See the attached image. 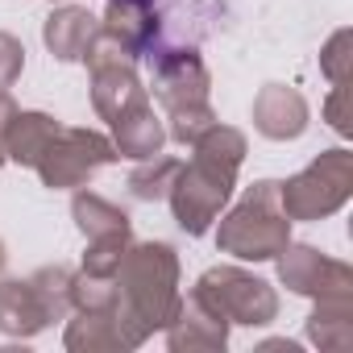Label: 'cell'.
<instances>
[{
  "label": "cell",
  "instance_id": "cell-1",
  "mask_svg": "<svg viewBox=\"0 0 353 353\" xmlns=\"http://www.w3.org/2000/svg\"><path fill=\"white\" fill-rule=\"evenodd\" d=\"M192 150H196L192 162L179 166L166 200H170L174 225H179L188 237H204L216 225L229 196H233L237 170L245 162V133L216 121L212 129H204L192 141Z\"/></svg>",
  "mask_w": 353,
  "mask_h": 353
},
{
  "label": "cell",
  "instance_id": "cell-2",
  "mask_svg": "<svg viewBox=\"0 0 353 353\" xmlns=\"http://www.w3.org/2000/svg\"><path fill=\"white\" fill-rule=\"evenodd\" d=\"M117 328L129 349L145 345L154 332H162L179 307V254L166 241H141L129 245L117 274Z\"/></svg>",
  "mask_w": 353,
  "mask_h": 353
},
{
  "label": "cell",
  "instance_id": "cell-3",
  "mask_svg": "<svg viewBox=\"0 0 353 353\" xmlns=\"http://www.w3.org/2000/svg\"><path fill=\"white\" fill-rule=\"evenodd\" d=\"M154 71V100L166 108V137H174L179 145H192L204 129L216 125L212 100H208V67L200 59L196 46H170V42H154L141 54Z\"/></svg>",
  "mask_w": 353,
  "mask_h": 353
},
{
  "label": "cell",
  "instance_id": "cell-4",
  "mask_svg": "<svg viewBox=\"0 0 353 353\" xmlns=\"http://www.w3.org/2000/svg\"><path fill=\"white\" fill-rule=\"evenodd\" d=\"M291 241V216L283 212V196H279V179H258L241 204L221 216L216 229V245L221 254H233L241 262H270L287 250Z\"/></svg>",
  "mask_w": 353,
  "mask_h": 353
},
{
  "label": "cell",
  "instance_id": "cell-5",
  "mask_svg": "<svg viewBox=\"0 0 353 353\" xmlns=\"http://www.w3.org/2000/svg\"><path fill=\"white\" fill-rule=\"evenodd\" d=\"M71 270L67 266H42L30 279H5L0 283V332L5 336H38L54 320H67L71 307Z\"/></svg>",
  "mask_w": 353,
  "mask_h": 353
},
{
  "label": "cell",
  "instance_id": "cell-6",
  "mask_svg": "<svg viewBox=\"0 0 353 353\" xmlns=\"http://www.w3.org/2000/svg\"><path fill=\"white\" fill-rule=\"evenodd\" d=\"M279 196H283V212L291 221L332 216L353 196V154L349 150H324L312 166H303L287 183H279Z\"/></svg>",
  "mask_w": 353,
  "mask_h": 353
},
{
  "label": "cell",
  "instance_id": "cell-7",
  "mask_svg": "<svg viewBox=\"0 0 353 353\" xmlns=\"http://www.w3.org/2000/svg\"><path fill=\"white\" fill-rule=\"evenodd\" d=\"M196 299H204L216 316H225L229 324H245V328H266L279 316V295L266 279L241 270V266H212L196 279L192 287Z\"/></svg>",
  "mask_w": 353,
  "mask_h": 353
},
{
  "label": "cell",
  "instance_id": "cell-8",
  "mask_svg": "<svg viewBox=\"0 0 353 353\" xmlns=\"http://www.w3.org/2000/svg\"><path fill=\"white\" fill-rule=\"evenodd\" d=\"M117 145L112 137H104L100 129H59L54 141L42 150L38 158V179L54 192H67V188H83L96 170H104L108 162H117Z\"/></svg>",
  "mask_w": 353,
  "mask_h": 353
},
{
  "label": "cell",
  "instance_id": "cell-9",
  "mask_svg": "<svg viewBox=\"0 0 353 353\" xmlns=\"http://www.w3.org/2000/svg\"><path fill=\"white\" fill-rule=\"evenodd\" d=\"M274 262H279L283 287H291L295 295H307V299L353 295V270H349L341 258L320 254L316 245H295V241H287V250H283Z\"/></svg>",
  "mask_w": 353,
  "mask_h": 353
},
{
  "label": "cell",
  "instance_id": "cell-10",
  "mask_svg": "<svg viewBox=\"0 0 353 353\" xmlns=\"http://www.w3.org/2000/svg\"><path fill=\"white\" fill-rule=\"evenodd\" d=\"M166 345L174 353H192V349H225L229 345V320L216 316L204 299L188 295L179 299L170 324H166Z\"/></svg>",
  "mask_w": 353,
  "mask_h": 353
},
{
  "label": "cell",
  "instance_id": "cell-11",
  "mask_svg": "<svg viewBox=\"0 0 353 353\" xmlns=\"http://www.w3.org/2000/svg\"><path fill=\"white\" fill-rule=\"evenodd\" d=\"M307 100L287 83H266L254 96V129L270 141H295L307 129Z\"/></svg>",
  "mask_w": 353,
  "mask_h": 353
},
{
  "label": "cell",
  "instance_id": "cell-12",
  "mask_svg": "<svg viewBox=\"0 0 353 353\" xmlns=\"http://www.w3.org/2000/svg\"><path fill=\"white\" fill-rule=\"evenodd\" d=\"M100 30L112 42H121L133 59H141L150 50V42L158 38V9L145 5V0H108Z\"/></svg>",
  "mask_w": 353,
  "mask_h": 353
},
{
  "label": "cell",
  "instance_id": "cell-13",
  "mask_svg": "<svg viewBox=\"0 0 353 353\" xmlns=\"http://www.w3.org/2000/svg\"><path fill=\"white\" fill-rule=\"evenodd\" d=\"M100 34V17H92L88 9L79 5H63L46 17L42 26V38H46V50L59 59V63H83V50L92 46V38Z\"/></svg>",
  "mask_w": 353,
  "mask_h": 353
},
{
  "label": "cell",
  "instance_id": "cell-14",
  "mask_svg": "<svg viewBox=\"0 0 353 353\" xmlns=\"http://www.w3.org/2000/svg\"><path fill=\"white\" fill-rule=\"evenodd\" d=\"M112 145H117L121 158H137V162L162 154V145H166V125H162V117L154 112V100H145L141 108L125 112V117L112 125Z\"/></svg>",
  "mask_w": 353,
  "mask_h": 353
},
{
  "label": "cell",
  "instance_id": "cell-15",
  "mask_svg": "<svg viewBox=\"0 0 353 353\" xmlns=\"http://www.w3.org/2000/svg\"><path fill=\"white\" fill-rule=\"evenodd\" d=\"M59 129H63V125H59L50 112H21V108H17V117H13L9 129H5V158H13V162H21V166H38L42 150L54 141Z\"/></svg>",
  "mask_w": 353,
  "mask_h": 353
},
{
  "label": "cell",
  "instance_id": "cell-16",
  "mask_svg": "<svg viewBox=\"0 0 353 353\" xmlns=\"http://www.w3.org/2000/svg\"><path fill=\"white\" fill-rule=\"evenodd\" d=\"M307 341L328 353H345L353 345V295L316 299V312L307 316Z\"/></svg>",
  "mask_w": 353,
  "mask_h": 353
},
{
  "label": "cell",
  "instance_id": "cell-17",
  "mask_svg": "<svg viewBox=\"0 0 353 353\" xmlns=\"http://www.w3.org/2000/svg\"><path fill=\"white\" fill-rule=\"evenodd\" d=\"M63 345L71 353H104V349H121L125 353L129 349L112 312H79V307H75V316H71V324L63 332Z\"/></svg>",
  "mask_w": 353,
  "mask_h": 353
},
{
  "label": "cell",
  "instance_id": "cell-18",
  "mask_svg": "<svg viewBox=\"0 0 353 353\" xmlns=\"http://www.w3.org/2000/svg\"><path fill=\"white\" fill-rule=\"evenodd\" d=\"M71 216H75V225H79V233H83L88 241H96V237H117V233H133L129 212L117 208L112 200L96 196V192H75Z\"/></svg>",
  "mask_w": 353,
  "mask_h": 353
},
{
  "label": "cell",
  "instance_id": "cell-19",
  "mask_svg": "<svg viewBox=\"0 0 353 353\" xmlns=\"http://www.w3.org/2000/svg\"><path fill=\"white\" fill-rule=\"evenodd\" d=\"M179 158H145V166H137L133 174H129V192H133V200H145V204H154V200H166V192H170V183H174V174H179Z\"/></svg>",
  "mask_w": 353,
  "mask_h": 353
},
{
  "label": "cell",
  "instance_id": "cell-20",
  "mask_svg": "<svg viewBox=\"0 0 353 353\" xmlns=\"http://www.w3.org/2000/svg\"><path fill=\"white\" fill-rule=\"evenodd\" d=\"M129 245H133V233L96 237V241H88V254H83V266H79V270H83V274H96V279H112Z\"/></svg>",
  "mask_w": 353,
  "mask_h": 353
},
{
  "label": "cell",
  "instance_id": "cell-21",
  "mask_svg": "<svg viewBox=\"0 0 353 353\" xmlns=\"http://www.w3.org/2000/svg\"><path fill=\"white\" fill-rule=\"evenodd\" d=\"M349 46H353V34H349V30H336V34L328 38V46L320 50V71L328 75V83H349V71H353Z\"/></svg>",
  "mask_w": 353,
  "mask_h": 353
},
{
  "label": "cell",
  "instance_id": "cell-22",
  "mask_svg": "<svg viewBox=\"0 0 353 353\" xmlns=\"http://www.w3.org/2000/svg\"><path fill=\"white\" fill-rule=\"evenodd\" d=\"M21 71H26V46L13 34L0 30V88H13L21 79Z\"/></svg>",
  "mask_w": 353,
  "mask_h": 353
},
{
  "label": "cell",
  "instance_id": "cell-23",
  "mask_svg": "<svg viewBox=\"0 0 353 353\" xmlns=\"http://www.w3.org/2000/svg\"><path fill=\"white\" fill-rule=\"evenodd\" d=\"M345 100H349V83H332V96H328V104H324V117H328V125L336 129V133H349L353 125H349V112H345Z\"/></svg>",
  "mask_w": 353,
  "mask_h": 353
},
{
  "label": "cell",
  "instance_id": "cell-24",
  "mask_svg": "<svg viewBox=\"0 0 353 353\" xmlns=\"http://www.w3.org/2000/svg\"><path fill=\"white\" fill-rule=\"evenodd\" d=\"M0 270H5V241H0Z\"/></svg>",
  "mask_w": 353,
  "mask_h": 353
},
{
  "label": "cell",
  "instance_id": "cell-25",
  "mask_svg": "<svg viewBox=\"0 0 353 353\" xmlns=\"http://www.w3.org/2000/svg\"><path fill=\"white\" fill-rule=\"evenodd\" d=\"M0 162H5V145H0Z\"/></svg>",
  "mask_w": 353,
  "mask_h": 353
}]
</instances>
